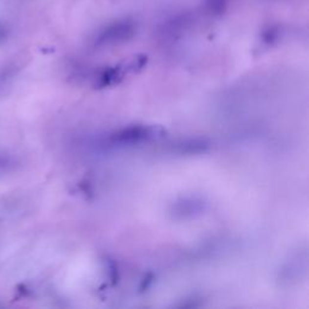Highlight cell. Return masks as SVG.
Returning a JSON list of instances; mask_svg holds the SVG:
<instances>
[{
    "label": "cell",
    "mask_w": 309,
    "mask_h": 309,
    "mask_svg": "<svg viewBox=\"0 0 309 309\" xmlns=\"http://www.w3.org/2000/svg\"><path fill=\"white\" fill-rule=\"evenodd\" d=\"M6 35H7L6 28H5L4 25L0 24V43H1V41L4 40L5 38H6Z\"/></svg>",
    "instance_id": "cell-1"
}]
</instances>
